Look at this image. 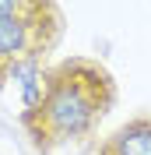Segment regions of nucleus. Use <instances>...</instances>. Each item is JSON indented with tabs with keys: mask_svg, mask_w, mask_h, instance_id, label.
Returning <instances> with one entry per match:
<instances>
[{
	"mask_svg": "<svg viewBox=\"0 0 151 155\" xmlns=\"http://www.w3.org/2000/svg\"><path fill=\"white\" fill-rule=\"evenodd\" d=\"M116 106V78L92 57H67L42 74L35 99L21 113L32 145L42 155L81 145Z\"/></svg>",
	"mask_w": 151,
	"mask_h": 155,
	"instance_id": "nucleus-1",
	"label": "nucleus"
},
{
	"mask_svg": "<svg viewBox=\"0 0 151 155\" xmlns=\"http://www.w3.org/2000/svg\"><path fill=\"white\" fill-rule=\"evenodd\" d=\"M63 14L49 0H0V88L39 67L60 42Z\"/></svg>",
	"mask_w": 151,
	"mask_h": 155,
	"instance_id": "nucleus-2",
	"label": "nucleus"
},
{
	"mask_svg": "<svg viewBox=\"0 0 151 155\" xmlns=\"http://www.w3.org/2000/svg\"><path fill=\"white\" fill-rule=\"evenodd\" d=\"M98 155H151V113L130 116L98 145Z\"/></svg>",
	"mask_w": 151,
	"mask_h": 155,
	"instance_id": "nucleus-3",
	"label": "nucleus"
},
{
	"mask_svg": "<svg viewBox=\"0 0 151 155\" xmlns=\"http://www.w3.org/2000/svg\"><path fill=\"white\" fill-rule=\"evenodd\" d=\"M0 155H4V152H0Z\"/></svg>",
	"mask_w": 151,
	"mask_h": 155,
	"instance_id": "nucleus-4",
	"label": "nucleus"
}]
</instances>
